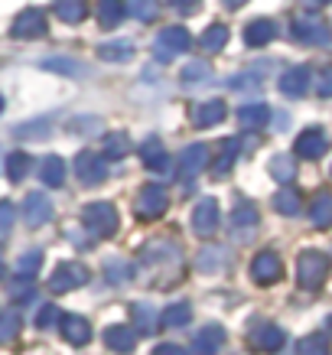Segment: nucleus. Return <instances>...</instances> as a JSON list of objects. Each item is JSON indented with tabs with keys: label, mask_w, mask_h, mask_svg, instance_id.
Wrapping results in <instances>:
<instances>
[{
	"label": "nucleus",
	"mask_w": 332,
	"mask_h": 355,
	"mask_svg": "<svg viewBox=\"0 0 332 355\" xmlns=\"http://www.w3.org/2000/svg\"><path fill=\"white\" fill-rule=\"evenodd\" d=\"M297 277H300L303 291H320L326 277H329V254L322 251H303L300 261H297Z\"/></svg>",
	"instance_id": "nucleus-1"
},
{
	"label": "nucleus",
	"mask_w": 332,
	"mask_h": 355,
	"mask_svg": "<svg viewBox=\"0 0 332 355\" xmlns=\"http://www.w3.org/2000/svg\"><path fill=\"white\" fill-rule=\"evenodd\" d=\"M290 36L303 46H326L332 40V26L320 17H310V13H300V17H293L290 23Z\"/></svg>",
	"instance_id": "nucleus-2"
},
{
	"label": "nucleus",
	"mask_w": 332,
	"mask_h": 355,
	"mask_svg": "<svg viewBox=\"0 0 332 355\" xmlns=\"http://www.w3.org/2000/svg\"><path fill=\"white\" fill-rule=\"evenodd\" d=\"M82 222L95 238H111L118 232V209L111 202H88L82 209Z\"/></svg>",
	"instance_id": "nucleus-3"
},
{
	"label": "nucleus",
	"mask_w": 332,
	"mask_h": 355,
	"mask_svg": "<svg viewBox=\"0 0 332 355\" xmlns=\"http://www.w3.org/2000/svg\"><path fill=\"white\" fill-rule=\"evenodd\" d=\"M189 46H193V36H189L186 26H166V30H160L157 43H153V59H157V62H173V59L182 55Z\"/></svg>",
	"instance_id": "nucleus-4"
},
{
	"label": "nucleus",
	"mask_w": 332,
	"mask_h": 355,
	"mask_svg": "<svg viewBox=\"0 0 332 355\" xmlns=\"http://www.w3.org/2000/svg\"><path fill=\"white\" fill-rule=\"evenodd\" d=\"M205 166H209V147H205V144H189V147H182L180 157H176V176H180L182 183L195 180Z\"/></svg>",
	"instance_id": "nucleus-5"
},
{
	"label": "nucleus",
	"mask_w": 332,
	"mask_h": 355,
	"mask_svg": "<svg viewBox=\"0 0 332 355\" xmlns=\"http://www.w3.org/2000/svg\"><path fill=\"white\" fill-rule=\"evenodd\" d=\"M88 284V268L85 264H78V261H62L59 268L53 270V277H49V291L53 293H69Z\"/></svg>",
	"instance_id": "nucleus-6"
},
{
	"label": "nucleus",
	"mask_w": 332,
	"mask_h": 355,
	"mask_svg": "<svg viewBox=\"0 0 332 355\" xmlns=\"http://www.w3.org/2000/svg\"><path fill=\"white\" fill-rule=\"evenodd\" d=\"M166 205H170V193H166L160 183H150L140 189L137 202H134V212H137L140 218H160L163 212H166Z\"/></svg>",
	"instance_id": "nucleus-7"
},
{
	"label": "nucleus",
	"mask_w": 332,
	"mask_h": 355,
	"mask_svg": "<svg viewBox=\"0 0 332 355\" xmlns=\"http://www.w3.org/2000/svg\"><path fill=\"white\" fill-rule=\"evenodd\" d=\"M46 30H49V20L40 7H26L23 13H17V20L10 26L17 40H40V36H46Z\"/></svg>",
	"instance_id": "nucleus-8"
},
{
	"label": "nucleus",
	"mask_w": 332,
	"mask_h": 355,
	"mask_svg": "<svg viewBox=\"0 0 332 355\" xmlns=\"http://www.w3.org/2000/svg\"><path fill=\"white\" fill-rule=\"evenodd\" d=\"M76 176L82 186H101L107 180V163L91 150H82L76 157Z\"/></svg>",
	"instance_id": "nucleus-9"
},
{
	"label": "nucleus",
	"mask_w": 332,
	"mask_h": 355,
	"mask_svg": "<svg viewBox=\"0 0 332 355\" xmlns=\"http://www.w3.org/2000/svg\"><path fill=\"white\" fill-rule=\"evenodd\" d=\"M193 232L202 238H212L218 232V202H215L212 196H205L199 199L193 209Z\"/></svg>",
	"instance_id": "nucleus-10"
},
{
	"label": "nucleus",
	"mask_w": 332,
	"mask_h": 355,
	"mask_svg": "<svg viewBox=\"0 0 332 355\" xmlns=\"http://www.w3.org/2000/svg\"><path fill=\"white\" fill-rule=\"evenodd\" d=\"M329 150V137L322 134V128H306L293 144V153L303 157V160H320Z\"/></svg>",
	"instance_id": "nucleus-11"
},
{
	"label": "nucleus",
	"mask_w": 332,
	"mask_h": 355,
	"mask_svg": "<svg viewBox=\"0 0 332 355\" xmlns=\"http://www.w3.org/2000/svg\"><path fill=\"white\" fill-rule=\"evenodd\" d=\"M251 277H254V284H277L280 277H283V264H280V258L274 254V251H261L254 261H251Z\"/></svg>",
	"instance_id": "nucleus-12"
},
{
	"label": "nucleus",
	"mask_w": 332,
	"mask_h": 355,
	"mask_svg": "<svg viewBox=\"0 0 332 355\" xmlns=\"http://www.w3.org/2000/svg\"><path fill=\"white\" fill-rule=\"evenodd\" d=\"M277 88L287 98H303L313 88V72L306 69V65H293V69H287V72L280 76Z\"/></svg>",
	"instance_id": "nucleus-13"
},
{
	"label": "nucleus",
	"mask_w": 332,
	"mask_h": 355,
	"mask_svg": "<svg viewBox=\"0 0 332 355\" xmlns=\"http://www.w3.org/2000/svg\"><path fill=\"white\" fill-rule=\"evenodd\" d=\"M247 339H251V349H254V352H277L287 336L274 323H257V326H251V336H247Z\"/></svg>",
	"instance_id": "nucleus-14"
},
{
	"label": "nucleus",
	"mask_w": 332,
	"mask_h": 355,
	"mask_svg": "<svg viewBox=\"0 0 332 355\" xmlns=\"http://www.w3.org/2000/svg\"><path fill=\"white\" fill-rule=\"evenodd\" d=\"M53 218V202L46 199V193H30L23 199V222L30 228H40Z\"/></svg>",
	"instance_id": "nucleus-15"
},
{
	"label": "nucleus",
	"mask_w": 332,
	"mask_h": 355,
	"mask_svg": "<svg viewBox=\"0 0 332 355\" xmlns=\"http://www.w3.org/2000/svg\"><path fill=\"white\" fill-rule=\"evenodd\" d=\"M228 114L225 101H218V98H212V101H199V105H193V111H189V118H193L195 128H215V124H222Z\"/></svg>",
	"instance_id": "nucleus-16"
},
{
	"label": "nucleus",
	"mask_w": 332,
	"mask_h": 355,
	"mask_svg": "<svg viewBox=\"0 0 332 355\" xmlns=\"http://www.w3.org/2000/svg\"><path fill=\"white\" fill-rule=\"evenodd\" d=\"M140 157H143V166L153 173L170 170V153H166V147H163V140L157 134H150V137L140 144Z\"/></svg>",
	"instance_id": "nucleus-17"
},
{
	"label": "nucleus",
	"mask_w": 332,
	"mask_h": 355,
	"mask_svg": "<svg viewBox=\"0 0 332 355\" xmlns=\"http://www.w3.org/2000/svg\"><path fill=\"white\" fill-rule=\"evenodd\" d=\"M277 23L268 20V17H261V20H251L245 26V43L247 46H254V49H261V46H268L277 40Z\"/></svg>",
	"instance_id": "nucleus-18"
},
{
	"label": "nucleus",
	"mask_w": 332,
	"mask_h": 355,
	"mask_svg": "<svg viewBox=\"0 0 332 355\" xmlns=\"http://www.w3.org/2000/svg\"><path fill=\"white\" fill-rule=\"evenodd\" d=\"M222 345H225V329L218 323H209L199 329L195 336V352L199 355H218L222 352Z\"/></svg>",
	"instance_id": "nucleus-19"
},
{
	"label": "nucleus",
	"mask_w": 332,
	"mask_h": 355,
	"mask_svg": "<svg viewBox=\"0 0 332 355\" xmlns=\"http://www.w3.org/2000/svg\"><path fill=\"white\" fill-rule=\"evenodd\" d=\"M274 209H277L280 216H287V218L300 216V212H303V196H300V189H297V186H280L277 196H274Z\"/></svg>",
	"instance_id": "nucleus-20"
},
{
	"label": "nucleus",
	"mask_w": 332,
	"mask_h": 355,
	"mask_svg": "<svg viewBox=\"0 0 332 355\" xmlns=\"http://www.w3.org/2000/svg\"><path fill=\"white\" fill-rule=\"evenodd\" d=\"M128 13V0H98V26L101 30H114Z\"/></svg>",
	"instance_id": "nucleus-21"
},
{
	"label": "nucleus",
	"mask_w": 332,
	"mask_h": 355,
	"mask_svg": "<svg viewBox=\"0 0 332 355\" xmlns=\"http://www.w3.org/2000/svg\"><path fill=\"white\" fill-rule=\"evenodd\" d=\"M306 216H310V222L316 228H329L332 225V193H316L313 196Z\"/></svg>",
	"instance_id": "nucleus-22"
},
{
	"label": "nucleus",
	"mask_w": 332,
	"mask_h": 355,
	"mask_svg": "<svg viewBox=\"0 0 332 355\" xmlns=\"http://www.w3.org/2000/svg\"><path fill=\"white\" fill-rule=\"evenodd\" d=\"M268 121H270V108L264 105V101H254V105L238 108V124H241L245 130H261Z\"/></svg>",
	"instance_id": "nucleus-23"
},
{
	"label": "nucleus",
	"mask_w": 332,
	"mask_h": 355,
	"mask_svg": "<svg viewBox=\"0 0 332 355\" xmlns=\"http://www.w3.org/2000/svg\"><path fill=\"white\" fill-rule=\"evenodd\" d=\"M105 343H107V349L111 352H134V345H137V339H134V329H128L124 323H118V326H107L105 329Z\"/></svg>",
	"instance_id": "nucleus-24"
},
{
	"label": "nucleus",
	"mask_w": 332,
	"mask_h": 355,
	"mask_svg": "<svg viewBox=\"0 0 332 355\" xmlns=\"http://www.w3.org/2000/svg\"><path fill=\"white\" fill-rule=\"evenodd\" d=\"M231 228H235L238 235L254 232V228H257V205L247 202V199H238L235 212H231Z\"/></svg>",
	"instance_id": "nucleus-25"
},
{
	"label": "nucleus",
	"mask_w": 332,
	"mask_h": 355,
	"mask_svg": "<svg viewBox=\"0 0 332 355\" xmlns=\"http://www.w3.org/2000/svg\"><path fill=\"white\" fill-rule=\"evenodd\" d=\"M62 336L69 339L72 345H85L91 339V326H88L85 316H62Z\"/></svg>",
	"instance_id": "nucleus-26"
},
{
	"label": "nucleus",
	"mask_w": 332,
	"mask_h": 355,
	"mask_svg": "<svg viewBox=\"0 0 332 355\" xmlns=\"http://www.w3.org/2000/svg\"><path fill=\"white\" fill-rule=\"evenodd\" d=\"M128 153H130V137L124 130H114V134H107L101 140V157L105 160H124Z\"/></svg>",
	"instance_id": "nucleus-27"
},
{
	"label": "nucleus",
	"mask_w": 332,
	"mask_h": 355,
	"mask_svg": "<svg viewBox=\"0 0 332 355\" xmlns=\"http://www.w3.org/2000/svg\"><path fill=\"white\" fill-rule=\"evenodd\" d=\"M268 170H270V176H274L280 186H290L293 180H297V160H293V157H287V153H277V157H270Z\"/></svg>",
	"instance_id": "nucleus-28"
},
{
	"label": "nucleus",
	"mask_w": 332,
	"mask_h": 355,
	"mask_svg": "<svg viewBox=\"0 0 332 355\" xmlns=\"http://www.w3.org/2000/svg\"><path fill=\"white\" fill-rule=\"evenodd\" d=\"M199 46H202V53H209V55L222 53V49L228 46V26H225V23H212L209 30H202Z\"/></svg>",
	"instance_id": "nucleus-29"
},
{
	"label": "nucleus",
	"mask_w": 332,
	"mask_h": 355,
	"mask_svg": "<svg viewBox=\"0 0 332 355\" xmlns=\"http://www.w3.org/2000/svg\"><path fill=\"white\" fill-rule=\"evenodd\" d=\"M180 82L186 88H193V85H209L212 82V65L202 62V59H195V62H189L186 69L180 72Z\"/></svg>",
	"instance_id": "nucleus-30"
},
{
	"label": "nucleus",
	"mask_w": 332,
	"mask_h": 355,
	"mask_svg": "<svg viewBox=\"0 0 332 355\" xmlns=\"http://www.w3.org/2000/svg\"><path fill=\"white\" fill-rule=\"evenodd\" d=\"M53 10L62 23H82L88 17V3L85 0H55Z\"/></svg>",
	"instance_id": "nucleus-31"
},
{
	"label": "nucleus",
	"mask_w": 332,
	"mask_h": 355,
	"mask_svg": "<svg viewBox=\"0 0 332 355\" xmlns=\"http://www.w3.org/2000/svg\"><path fill=\"white\" fill-rule=\"evenodd\" d=\"M130 316H134V326H137L143 336H150L153 329L160 326V320H157V310H153L150 303H143V300L130 306Z\"/></svg>",
	"instance_id": "nucleus-32"
},
{
	"label": "nucleus",
	"mask_w": 332,
	"mask_h": 355,
	"mask_svg": "<svg viewBox=\"0 0 332 355\" xmlns=\"http://www.w3.org/2000/svg\"><path fill=\"white\" fill-rule=\"evenodd\" d=\"M130 55H134V43H128V40H114V43L98 46V59H105V62H128Z\"/></svg>",
	"instance_id": "nucleus-33"
},
{
	"label": "nucleus",
	"mask_w": 332,
	"mask_h": 355,
	"mask_svg": "<svg viewBox=\"0 0 332 355\" xmlns=\"http://www.w3.org/2000/svg\"><path fill=\"white\" fill-rule=\"evenodd\" d=\"M40 180H43V186H62L65 183V160L62 157H46L43 166H40Z\"/></svg>",
	"instance_id": "nucleus-34"
},
{
	"label": "nucleus",
	"mask_w": 332,
	"mask_h": 355,
	"mask_svg": "<svg viewBox=\"0 0 332 355\" xmlns=\"http://www.w3.org/2000/svg\"><path fill=\"white\" fill-rule=\"evenodd\" d=\"M228 261L225 254V248H202L199 251V258H195V268L202 270V274H215V270H222V264Z\"/></svg>",
	"instance_id": "nucleus-35"
},
{
	"label": "nucleus",
	"mask_w": 332,
	"mask_h": 355,
	"mask_svg": "<svg viewBox=\"0 0 332 355\" xmlns=\"http://www.w3.org/2000/svg\"><path fill=\"white\" fill-rule=\"evenodd\" d=\"M40 264H43V251H26V254H20V261H17V277L33 280L40 274Z\"/></svg>",
	"instance_id": "nucleus-36"
},
{
	"label": "nucleus",
	"mask_w": 332,
	"mask_h": 355,
	"mask_svg": "<svg viewBox=\"0 0 332 355\" xmlns=\"http://www.w3.org/2000/svg\"><path fill=\"white\" fill-rule=\"evenodd\" d=\"M189 316H193V306L189 303H173V306H166L163 310V320H160V326H186L189 323Z\"/></svg>",
	"instance_id": "nucleus-37"
},
{
	"label": "nucleus",
	"mask_w": 332,
	"mask_h": 355,
	"mask_svg": "<svg viewBox=\"0 0 332 355\" xmlns=\"http://www.w3.org/2000/svg\"><path fill=\"white\" fill-rule=\"evenodd\" d=\"M26 173H30V157L20 150L10 153V157H7V180H10V183H23Z\"/></svg>",
	"instance_id": "nucleus-38"
},
{
	"label": "nucleus",
	"mask_w": 332,
	"mask_h": 355,
	"mask_svg": "<svg viewBox=\"0 0 332 355\" xmlns=\"http://www.w3.org/2000/svg\"><path fill=\"white\" fill-rule=\"evenodd\" d=\"M128 13L137 17L140 23H153L157 13H160V7H157V0H128Z\"/></svg>",
	"instance_id": "nucleus-39"
},
{
	"label": "nucleus",
	"mask_w": 332,
	"mask_h": 355,
	"mask_svg": "<svg viewBox=\"0 0 332 355\" xmlns=\"http://www.w3.org/2000/svg\"><path fill=\"white\" fill-rule=\"evenodd\" d=\"M238 150H241V144H238V140H228V144H222V157H218V163L212 166L215 176H225V173L235 166Z\"/></svg>",
	"instance_id": "nucleus-40"
},
{
	"label": "nucleus",
	"mask_w": 332,
	"mask_h": 355,
	"mask_svg": "<svg viewBox=\"0 0 332 355\" xmlns=\"http://www.w3.org/2000/svg\"><path fill=\"white\" fill-rule=\"evenodd\" d=\"M105 277L111 280V284H128L130 277H134V268H130L128 261H121V258H111L105 264Z\"/></svg>",
	"instance_id": "nucleus-41"
},
{
	"label": "nucleus",
	"mask_w": 332,
	"mask_h": 355,
	"mask_svg": "<svg viewBox=\"0 0 332 355\" xmlns=\"http://www.w3.org/2000/svg\"><path fill=\"white\" fill-rule=\"evenodd\" d=\"M20 336V316L17 313H0V345L13 343Z\"/></svg>",
	"instance_id": "nucleus-42"
},
{
	"label": "nucleus",
	"mask_w": 332,
	"mask_h": 355,
	"mask_svg": "<svg viewBox=\"0 0 332 355\" xmlns=\"http://www.w3.org/2000/svg\"><path fill=\"white\" fill-rule=\"evenodd\" d=\"M43 69H53V72H65V76H82V72H85V65L69 62V59H46Z\"/></svg>",
	"instance_id": "nucleus-43"
},
{
	"label": "nucleus",
	"mask_w": 332,
	"mask_h": 355,
	"mask_svg": "<svg viewBox=\"0 0 332 355\" xmlns=\"http://www.w3.org/2000/svg\"><path fill=\"white\" fill-rule=\"evenodd\" d=\"M300 355H329V343L322 336H310L300 343Z\"/></svg>",
	"instance_id": "nucleus-44"
},
{
	"label": "nucleus",
	"mask_w": 332,
	"mask_h": 355,
	"mask_svg": "<svg viewBox=\"0 0 332 355\" xmlns=\"http://www.w3.org/2000/svg\"><path fill=\"white\" fill-rule=\"evenodd\" d=\"M46 130H49V121H36V124H23V128H17V137L36 140V137H46Z\"/></svg>",
	"instance_id": "nucleus-45"
},
{
	"label": "nucleus",
	"mask_w": 332,
	"mask_h": 355,
	"mask_svg": "<svg viewBox=\"0 0 332 355\" xmlns=\"http://www.w3.org/2000/svg\"><path fill=\"white\" fill-rule=\"evenodd\" d=\"M13 218H17V209L3 199V202H0V238H7V232L13 228Z\"/></svg>",
	"instance_id": "nucleus-46"
},
{
	"label": "nucleus",
	"mask_w": 332,
	"mask_h": 355,
	"mask_svg": "<svg viewBox=\"0 0 332 355\" xmlns=\"http://www.w3.org/2000/svg\"><path fill=\"white\" fill-rule=\"evenodd\" d=\"M170 7L182 17H193V13L202 10V0H170Z\"/></svg>",
	"instance_id": "nucleus-47"
},
{
	"label": "nucleus",
	"mask_w": 332,
	"mask_h": 355,
	"mask_svg": "<svg viewBox=\"0 0 332 355\" xmlns=\"http://www.w3.org/2000/svg\"><path fill=\"white\" fill-rule=\"evenodd\" d=\"M55 316H59V310H55V306H43V310H40V316H36V326H40V329H49V326L55 323Z\"/></svg>",
	"instance_id": "nucleus-48"
},
{
	"label": "nucleus",
	"mask_w": 332,
	"mask_h": 355,
	"mask_svg": "<svg viewBox=\"0 0 332 355\" xmlns=\"http://www.w3.org/2000/svg\"><path fill=\"white\" fill-rule=\"evenodd\" d=\"M316 95H320V98H332V69H326V72H322V78L316 82Z\"/></svg>",
	"instance_id": "nucleus-49"
},
{
	"label": "nucleus",
	"mask_w": 332,
	"mask_h": 355,
	"mask_svg": "<svg viewBox=\"0 0 332 355\" xmlns=\"http://www.w3.org/2000/svg\"><path fill=\"white\" fill-rule=\"evenodd\" d=\"M153 355H186V349L176 345V343H163V345H157V352Z\"/></svg>",
	"instance_id": "nucleus-50"
},
{
	"label": "nucleus",
	"mask_w": 332,
	"mask_h": 355,
	"mask_svg": "<svg viewBox=\"0 0 332 355\" xmlns=\"http://www.w3.org/2000/svg\"><path fill=\"white\" fill-rule=\"evenodd\" d=\"M245 3H247V0H225V7H228V10H241Z\"/></svg>",
	"instance_id": "nucleus-51"
},
{
	"label": "nucleus",
	"mask_w": 332,
	"mask_h": 355,
	"mask_svg": "<svg viewBox=\"0 0 332 355\" xmlns=\"http://www.w3.org/2000/svg\"><path fill=\"white\" fill-rule=\"evenodd\" d=\"M326 329H329V333H332V316H329V320H326Z\"/></svg>",
	"instance_id": "nucleus-52"
},
{
	"label": "nucleus",
	"mask_w": 332,
	"mask_h": 355,
	"mask_svg": "<svg viewBox=\"0 0 332 355\" xmlns=\"http://www.w3.org/2000/svg\"><path fill=\"white\" fill-rule=\"evenodd\" d=\"M0 277H3V261H0Z\"/></svg>",
	"instance_id": "nucleus-53"
},
{
	"label": "nucleus",
	"mask_w": 332,
	"mask_h": 355,
	"mask_svg": "<svg viewBox=\"0 0 332 355\" xmlns=\"http://www.w3.org/2000/svg\"><path fill=\"white\" fill-rule=\"evenodd\" d=\"M0 111H3V95H0Z\"/></svg>",
	"instance_id": "nucleus-54"
},
{
	"label": "nucleus",
	"mask_w": 332,
	"mask_h": 355,
	"mask_svg": "<svg viewBox=\"0 0 332 355\" xmlns=\"http://www.w3.org/2000/svg\"><path fill=\"white\" fill-rule=\"evenodd\" d=\"M322 3H332V0H322Z\"/></svg>",
	"instance_id": "nucleus-55"
}]
</instances>
